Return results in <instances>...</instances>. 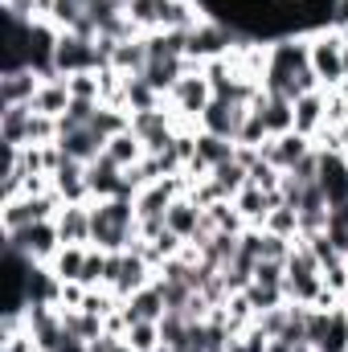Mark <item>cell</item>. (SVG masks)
I'll return each instance as SVG.
<instances>
[{
    "instance_id": "1",
    "label": "cell",
    "mask_w": 348,
    "mask_h": 352,
    "mask_svg": "<svg viewBox=\"0 0 348 352\" xmlns=\"http://www.w3.org/2000/svg\"><path fill=\"white\" fill-rule=\"evenodd\" d=\"M262 87L279 98H303L312 90H324L316 70H312V41L307 33H283L266 45V74Z\"/></svg>"
},
{
    "instance_id": "2",
    "label": "cell",
    "mask_w": 348,
    "mask_h": 352,
    "mask_svg": "<svg viewBox=\"0 0 348 352\" xmlns=\"http://www.w3.org/2000/svg\"><path fill=\"white\" fill-rule=\"evenodd\" d=\"M90 246L119 254L140 242V217H135V197H107L90 201Z\"/></svg>"
},
{
    "instance_id": "3",
    "label": "cell",
    "mask_w": 348,
    "mask_h": 352,
    "mask_svg": "<svg viewBox=\"0 0 348 352\" xmlns=\"http://www.w3.org/2000/svg\"><path fill=\"white\" fill-rule=\"evenodd\" d=\"M283 291H287V303H299V307H316L320 295H324V266H320V258L307 250L303 238H295V250H291V258H287Z\"/></svg>"
},
{
    "instance_id": "4",
    "label": "cell",
    "mask_w": 348,
    "mask_h": 352,
    "mask_svg": "<svg viewBox=\"0 0 348 352\" xmlns=\"http://www.w3.org/2000/svg\"><path fill=\"white\" fill-rule=\"evenodd\" d=\"M188 62H193V58H188ZM209 102H213V87H209L201 62H193V66L176 78V87L168 90V107H173V115L180 119V127H197V131H201V115L209 111Z\"/></svg>"
},
{
    "instance_id": "5",
    "label": "cell",
    "mask_w": 348,
    "mask_h": 352,
    "mask_svg": "<svg viewBox=\"0 0 348 352\" xmlns=\"http://www.w3.org/2000/svg\"><path fill=\"white\" fill-rule=\"evenodd\" d=\"M307 41H312V70H316V78H320V87L324 90H340L345 87V37H340V29H316V33H307Z\"/></svg>"
},
{
    "instance_id": "6",
    "label": "cell",
    "mask_w": 348,
    "mask_h": 352,
    "mask_svg": "<svg viewBox=\"0 0 348 352\" xmlns=\"http://www.w3.org/2000/svg\"><path fill=\"white\" fill-rule=\"evenodd\" d=\"M87 70H107L102 66V54H98V41L94 37H83V33H58L54 74L74 78V74H87Z\"/></svg>"
},
{
    "instance_id": "7",
    "label": "cell",
    "mask_w": 348,
    "mask_h": 352,
    "mask_svg": "<svg viewBox=\"0 0 348 352\" xmlns=\"http://www.w3.org/2000/svg\"><path fill=\"white\" fill-rule=\"evenodd\" d=\"M4 250H17V254L29 258V263L50 266L54 254L62 250V234H58L54 221H33V226H25V230H17V234H4Z\"/></svg>"
},
{
    "instance_id": "8",
    "label": "cell",
    "mask_w": 348,
    "mask_h": 352,
    "mask_svg": "<svg viewBox=\"0 0 348 352\" xmlns=\"http://www.w3.org/2000/svg\"><path fill=\"white\" fill-rule=\"evenodd\" d=\"M152 278H156V266L148 263V254H144L140 246L111 254V274H107V287H111L119 299H131V295H135L140 287H148Z\"/></svg>"
},
{
    "instance_id": "9",
    "label": "cell",
    "mask_w": 348,
    "mask_h": 352,
    "mask_svg": "<svg viewBox=\"0 0 348 352\" xmlns=\"http://www.w3.org/2000/svg\"><path fill=\"white\" fill-rule=\"evenodd\" d=\"M312 152H316V140H307V135H299V131L270 135V140L262 144V160H266V164H274L279 173H291V168H299V164H303Z\"/></svg>"
},
{
    "instance_id": "10",
    "label": "cell",
    "mask_w": 348,
    "mask_h": 352,
    "mask_svg": "<svg viewBox=\"0 0 348 352\" xmlns=\"http://www.w3.org/2000/svg\"><path fill=\"white\" fill-rule=\"evenodd\" d=\"M246 115H250V107H246V102L213 98V102H209V111L201 115V131H209V135H221V140H234V144H238V131H242Z\"/></svg>"
},
{
    "instance_id": "11",
    "label": "cell",
    "mask_w": 348,
    "mask_h": 352,
    "mask_svg": "<svg viewBox=\"0 0 348 352\" xmlns=\"http://www.w3.org/2000/svg\"><path fill=\"white\" fill-rule=\"evenodd\" d=\"M316 152H320L316 184L324 188L328 205H332V209H336V205H348V156L345 152H324V148H316Z\"/></svg>"
},
{
    "instance_id": "12",
    "label": "cell",
    "mask_w": 348,
    "mask_h": 352,
    "mask_svg": "<svg viewBox=\"0 0 348 352\" xmlns=\"http://www.w3.org/2000/svg\"><path fill=\"white\" fill-rule=\"evenodd\" d=\"M123 316H127V324H135V320H152V324H160V320L168 316V299H164L160 278H152V283L140 287L131 299H123Z\"/></svg>"
},
{
    "instance_id": "13",
    "label": "cell",
    "mask_w": 348,
    "mask_h": 352,
    "mask_svg": "<svg viewBox=\"0 0 348 352\" xmlns=\"http://www.w3.org/2000/svg\"><path fill=\"white\" fill-rule=\"evenodd\" d=\"M41 74L33 66H21V70H4L0 74V107H21V102H33L37 90H41Z\"/></svg>"
},
{
    "instance_id": "14",
    "label": "cell",
    "mask_w": 348,
    "mask_h": 352,
    "mask_svg": "<svg viewBox=\"0 0 348 352\" xmlns=\"http://www.w3.org/2000/svg\"><path fill=\"white\" fill-rule=\"evenodd\" d=\"M324 127H328V90H312L295 98V131L307 140H320Z\"/></svg>"
},
{
    "instance_id": "15",
    "label": "cell",
    "mask_w": 348,
    "mask_h": 352,
    "mask_svg": "<svg viewBox=\"0 0 348 352\" xmlns=\"http://www.w3.org/2000/svg\"><path fill=\"white\" fill-rule=\"evenodd\" d=\"M58 234H62V246H90V201L87 205H62V213L54 217Z\"/></svg>"
},
{
    "instance_id": "16",
    "label": "cell",
    "mask_w": 348,
    "mask_h": 352,
    "mask_svg": "<svg viewBox=\"0 0 348 352\" xmlns=\"http://www.w3.org/2000/svg\"><path fill=\"white\" fill-rule=\"evenodd\" d=\"M50 180H54V192L62 197V205H87V201H90L87 164H74V160H66V164L50 176Z\"/></svg>"
},
{
    "instance_id": "17",
    "label": "cell",
    "mask_w": 348,
    "mask_h": 352,
    "mask_svg": "<svg viewBox=\"0 0 348 352\" xmlns=\"http://www.w3.org/2000/svg\"><path fill=\"white\" fill-rule=\"evenodd\" d=\"M70 102H74V94H70V82L62 78V74H54V78H45L41 90H37V98L29 102L37 115H50V119H62L66 111H70Z\"/></svg>"
},
{
    "instance_id": "18",
    "label": "cell",
    "mask_w": 348,
    "mask_h": 352,
    "mask_svg": "<svg viewBox=\"0 0 348 352\" xmlns=\"http://www.w3.org/2000/svg\"><path fill=\"white\" fill-rule=\"evenodd\" d=\"M111 70H119L123 78L144 74V70H148V33L119 41V45H115V54H111Z\"/></svg>"
},
{
    "instance_id": "19",
    "label": "cell",
    "mask_w": 348,
    "mask_h": 352,
    "mask_svg": "<svg viewBox=\"0 0 348 352\" xmlns=\"http://www.w3.org/2000/svg\"><path fill=\"white\" fill-rule=\"evenodd\" d=\"M29 123H33V107H0V144L4 148H29Z\"/></svg>"
},
{
    "instance_id": "20",
    "label": "cell",
    "mask_w": 348,
    "mask_h": 352,
    "mask_svg": "<svg viewBox=\"0 0 348 352\" xmlns=\"http://www.w3.org/2000/svg\"><path fill=\"white\" fill-rule=\"evenodd\" d=\"M102 156H107V160H115V164L127 173V168H135V164H140L148 152H144L140 135L127 127V131H119V135H111V140H107V152H102Z\"/></svg>"
},
{
    "instance_id": "21",
    "label": "cell",
    "mask_w": 348,
    "mask_h": 352,
    "mask_svg": "<svg viewBox=\"0 0 348 352\" xmlns=\"http://www.w3.org/2000/svg\"><path fill=\"white\" fill-rule=\"evenodd\" d=\"M209 180H213V188H217V192H221L226 201H234V197H238V192H242V188L250 184V168H246V164H242V160L234 156L230 164L213 168V173H209Z\"/></svg>"
},
{
    "instance_id": "22",
    "label": "cell",
    "mask_w": 348,
    "mask_h": 352,
    "mask_svg": "<svg viewBox=\"0 0 348 352\" xmlns=\"http://www.w3.org/2000/svg\"><path fill=\"white\" fill-rule=\"evenodd\" d=\"M164 4L168 0H127V21L135 25V33H156L164 25Z\"/></svg>"
},
{
    "instance_id": "23",
    "label": "cell",
    "mask_w": 348,
    "mask_h": 352,
    "mask_svg": "<svg viewBox=\"0 0 348 352\" xmlns=\"http://www.w3.org/2000/svg\"><path fill=\"white\" fill-rule=\"evenodd\" d=\"M87 250L90 246H62L58 254H54V263L50 270L62 278V283H83V266H87Z\"/></svg>"
},
{
    "instance_id": "24",
    "label": "cell",
    "mask_w": 348,
    "mask_h": 352,
    "mask_svg": "<svg viewBox=\"0 0 348 352\" xmlns=\"http://www.w3.org/2000/svg\"><path fill=\"white\" fill-rule=\"evenodd\" d=\"M123 344L131 352H156L164 344V336H160V324H152V320H135V324H127V332H123Z\"/></svg>"
},
{
    "instance_id": "25",
    "label": "cell",
    "mask_w": 348,
    "mask_h": 352,
    "mask_svg": "<svg viewBox=\"0 0 348 352\" xmlns=\"http://www.w3.org/2000/svg\"><path fill=\"white\" fill-rule=\"evenodd\" d=\"M37 217H33V201L29 197H12V201H4V209H0V230L4 234H17V230H25V226H33Z\"/></svg>"
},
{
    "instance_id": "26",
    "label": "cell",
    "mask_w": 348,
    "mask_h": 352,
    "mask_svg": "<svg viewBox=\"0 0 348 352\" xmlns=\"http://www.w3.org/2000/svg\"><path fill=\"white\" fill-rule=\"evenodd\" d=\"M246 299H250V307H254V316H259V311H270V307H283V303H287V291L274 287V283H259V278H250Z\"/></svg>"
},
{
    "instance_id": "27",
    "label": "cell",
    "mask_w": 348,
    "mask_h": 352,
    "mask_svg": "<svg viewBox=\"0 0 348 352\" xmlns=\"http://www.w3.org/2000/svg\"><path fill=\"white\" fill-rule=\"evenodd\" d=\"M262 230H270V234H279V238H299V213L291 209V205H279V209H270V217H266V226Z\"/></svg>"
},
{
    "instance_id": "28",
    "label": "cell",
    "mask_w": 348,
    "mask_h": 352,
    "mask_svg": "<svg viewBox=\"0 0 348 352\" xmlns=\"http://www.w3.org/2000/svg\"><path fill=\"white\" fill-rule=\"evenodd\" d=\"M226 352H270V336L262 332L259 324H250L246 332H234V336H230Z\"/></svg>"
},
{
    "instance_id": "29",
    "label": "cell",
    "mask_w": 348,
    "mask_h": 352,
    "mask_svg": "<svg viewBox=\"0 0 348 352\" xmlns=\"http://www.w3.org/2000/svg\"><path fill=\"white\" fill-rule=\"evenodd\" d=\"M250 184H259L262 192H279V188H283V173H279L274 164L259 160V164H250Z\"/></svg>"
},
{
    "instance_id": "30",
    "label": "cell",
    "mask_w": 348,
    "mask_h": 352,
    "mask_svg": "<svg viewBox=\"0 0 348 352\" xmlns=\"http://www.w3.org/2000/svg\"><path fill=\"white\" fill-rule=\"evenodd\" d=\"M0 8H4L8 16H25V21H33V8H37V0H0Z\"/></svg>"
},
{
    "instance_id": "31",
    "label": "cell",
    "mask_w": 348,
    "mask_h": 352,
    "mask_svg": "<svg viewBox=\"0 0 348 352\" xmlns=\"http://www.w3.org/2000/svg\"><path fill=\"white\" fill-rule=\"evenodd\" d=\"M54 352H90V344H87V340H74V336H66V340H62Z\"/></svg>"
},
{
    "instance_id": "32",
    "label": "cell",
    "mask_w": 348,
    "mask_h": 352,
    "mask_svg": "<svg viewBox=\"0 0 348 352\" xmlns=\"http://www.w3.org/2000/svg\"><path fill=\"white\" fill-rule=\"evenodd\" d=\"M123 4H127V0H123Z\"/></svg>"
}]
</instances>
